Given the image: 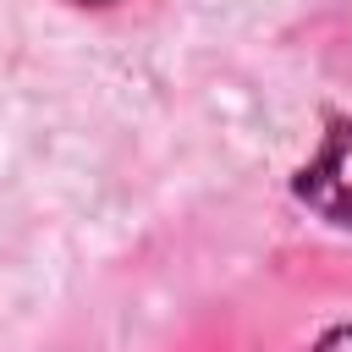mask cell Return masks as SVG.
Returning a JSON list of instances; mask_svg holds the SVG:
<instances>
[{"label":"cell","instance_id":"3","mask_svg":"<svg viewBox=\"0 0 352 352\" xmlns=\"http://www.w3.org/2000/svg\"><path fill=\"white\" fill-rule=\"evenodd\" d=\"M72 6H110V0H72Z\"/></svg>","mask_w":352,"mask_h":352},{"label":"cell","instance_id":"1","mask_svg":"<svg viewBox=\"0 0 352 352\" xmlns=\"http://www.w3.org/2000/svg\"><path fill=\"white\" fill-rule=\"evenodd\" d=\"M292 192H297V204H308L319 220L352 231V121H346V116H330L324 143H319V154L297 170Z\"/></svg>","mask_w":352,"mask_h":352},{"label":"cell","instance_id":"2","mask_svg":"<svg viewBox=\"0 0 352 352\" xmlns=\"http://www.w3.org/2000/svg\"><path fill=\"white\" fill-rule=\"evenodd\" d=\"M314 352H352V324H336L314 341Z\"/></svg>","mask_w":352,"mask_h":352}]
</instances>
